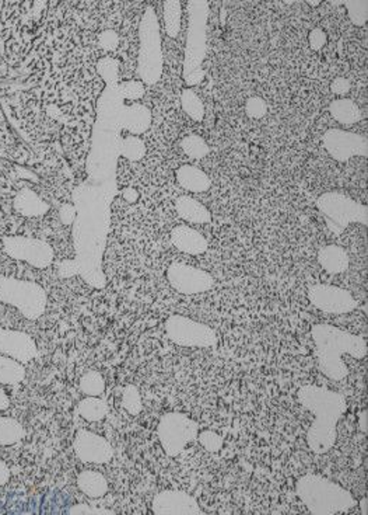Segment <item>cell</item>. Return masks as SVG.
<instances>
[{"mask_svg": "<svg viewBox=\"0 0 368 515\" xmlns=\"http://www.w3.org/2000/svg\"><path fill=\"white\" fill-rule=\"evenodd\" d=\"M334 5H343L347 10L349 20L357 25L361 27L368 20V0H349V2H338Z\"/></svg>", "mask_w": 368, "mask_h": 515, "instance_id": "obj_33", "label": "cell"}, {"mask_svg": "<svg viewBox=\"0 0 368 515\" xmlns=\"http://www.w3.org/2000/svg\"><path fill=\"white\" fill-rule=\"evenodd\" d=\"M167 279L182 295L204 294L214 285V279L208 271L184 263H173L167 270Z\"/></svg>", "mask_w": 368, "mask_h": 515, "instance_id": "obj_13", "label": "cell"}, {"mask_svg": "<svg viewBox=\"0 0 368 515\" xmlns=\"http://www.w3.org/2000/svg\"><path fill=\"white\" fill-rule=\"evenodd\" d=\"M77 486L82 493L91 499L104 497L108 493V481L106 476L95 470H84L77 476Z\"/></svg>", "mask_w": 368, "mask_h": 515, "instance_id": "obj_23", "label": "cell"}, {"mask_svg": "<svg viewBox=\"0 0 368 515\" xmlns=\"http://www.w3.org/2000/svg\"><path fill=\"white\" fill-rule=\"evenodd\" d=\"M245 111H247V115L249 118L260 119L267 113V104L263 99L258 98V95H254V98L248 99V102L245 104Z\"/></svg>", "mask_w": 368, "mask_h": 515, "instance_id": "obj_37", "label": "cell"}, {"mask_svg": "<svg viewBox=\"0 0 368 515\" xmlns=\"http://www.w3.org/2000/svg\"><path fill=\"white\" fill-rule=\"evenodd\" d=\"M108 411H110V407L107 402L99 399L98 396H87L79 403L80 415L90 423L101 422L103 418L107 417Z\"/></svg>", "mask_w": 368, "mask_h": 515, "instance_id": "obj_26", "label": "cell"}, {"mask_svg": "<svg viewBox=\"0 0 368 515\" xmlns=\"http://www.w3.org/2000/svg\"><path fill=\"white\" fill-rule=\"evenodd\" d=\"M0 302L16 308L28 320H37L45 313L48 298L37 282L0 275Z\"/></svg>", "mask_w": 368, "mask_h": 515, "instance_id": "obj_7", "label": "cell"}, {"mask_svg": "<svg viewBox=\"0 0 368 515\" xmlns=\"http://www.w3.org/2000/svg\"><path fill=\"white\" fill-rule=\"evenodd\" d=\"M318 263L329 274H342L349 270L350 259L341 246H325L318 253Z\"/></svg>", "mask_w": 368, "mask_h": 515, "instance_id": "obj_20", "label": "cell"}, {"mask_svg": "<svg viewBox=\"0 0 368 515\" xmlns=\"http://www.w3.org/2000/svg\"><path fill=\"white\" fill-rule=\"evenodd\" d=\"M308 299L319 310L329 314H345L357 309L356 298L341 286L314 284L308 288Z\"/></svg>", "mask_w": 368, "mask_h": 515, "instance_id": "obj_11", "label": "cell"}, {"mask_svg": "<svg viewBox=\"0 0 368 515\" xmlns=\"http://www.w3.org/2000/svg\"><path fill=\"white\" fill-rule=\"evenodd\" d=\"M76 457L84 464H107L114 458V448L104 437L80 430L73 439Z\"/></svg>", "mask_w": 368, "mask_h": 515, "instance_id": "obj_14", "label": "cell"}, {"mask_svg": "<svg viewBox=\"0 0 368 515\" xmlns=\"http://www.w3.org/2000/svg\"><path fill=\"white\" fill-rule=\"evenodd\" d=\"M311 6H318V5H321V2H308Z\"/></svg>", "mask_w": 368, "mask_h": 515, "instance_id": "obj_48", "label": "cell"}, {"mask_svg": "<svg viewBox=\"0 0 368 515\" xmlns=\"http://www.w3.org/2000/svg\"><path fill=\"white\" fill-rule=\"evenodd\" d=\"M122 406L132 415H138L142 413L143 402H142L139 389L135 385H127L125 388L123 396H122Z\"/></svg>", "mask_w": 368, "mask_h": 515, "instance_id": "obj_34", "label": "cell"}, {"mask_svg": "<svg viewBox=\"0 0 368 515\" xmlns=\"http://www.w3.org/2000/svg\"><path fill=\"white\" fill-rule=\"evenodd\" d=\"M97 72L108 83V86L116 84L119 73V62L115 58L99 59L97 63Z\"/></svg>", "mask_w": 368, "mask_h": 515, "instance_id": "obj_36", "label": "cell"}, {"mask_svg": "<svg viewBox=\"0 0 368 515\" xmlns=\"http://www.w3.org/2000/svg\"><path fill=\"white\" fill-rule=\"evenodd\" d=\"M10 479V469L5 461L0 459V486L6 485Z\"/></svg>", "mask_w": 368, "mask_h": 515, "instance_id": "obj_44", "label": "cell"}, {"mask_svg": "<svg viewBox=\"0 0 368 515\" xmlns=\"http://www.w3.org/2000/svg\"><path fill=\"white\" fill-rule=\"evenodd\" d=\"M162 17L165 34L170 38H177L181 33L182 24V5L178 0H167L162 5Z\"/></svg>", "mask_w": 368, "mask_h": 515, "instance_id": "obj_25", "label": "cell"}, {"mask_svg": "<svg viewBox=\"0 0 368 515\" xmlns=\"http://www.w3.org/2000/svg\"><path fill=\"white\" fill-rule=\"evenodd\" d=\"M322 145L329 153V156L338 162H347V160L368 154V141L367 137L349 133L339 128H330L322 137Z\"/></svg>", "mask_w": 368, "mask_h": 515, "instance_id": "obj_12", "label": "cell"}, {"mask_svg": "<svg viewBox=\"0 0 368 515\" xmlns=\"http://www.w3.org/2000/svg\"><path fill=\"white\" fill-rule=\"evenodd\" d=\"M122 196H123V198H125V200H126L127 203H130V204L136 203V200L139 198L138 191H136L135 188H132V187H129V188H125V190H123V192H122Z\"/></svg>", "mask_w": 368, "mask_h": 515, "instance_id": "obj_45", "label": "cell"}, {"mask_svg": "<svg viewBox=\"0 0 368 515\" xmlns=\"http://www.w3.org/2000/svg\"><path fill=\"white\" fill-rule=\"evenodd\" d=\"M175 179L184 190L195 192V194H197V192H206L212 187L210 177L204 170L192 165H184L178 168L175 172Z\"/></svg>", "mask_w": 368, "mask_h": 515, "instance_id": "obj_19", "label": "cell"}, {"mask_svg": "<svg viewBox=\"0 0 368 515\" xmlns=\"http://www.w3.org/2000/svg\"><path fill=\"white\" fill-rule=\"evenodd\" d=\"M311 336L315 343L318 369L332 380H343L349 375L347 365L343 361L345 354L354 360L367 356V343L363 337L336 326L315 325L311 328Z\"/></svg>", "mask_w": 368, "mask_h": 515, "instance_id": "obj_2", "label": "cell"}, {"mask_svg": "<svg viewBox=\"0 0 368 515\" xmlns=\"http://www.w3.org/2000/svg\"><path fill=\"white\" fill-rule=\"evenodd\" d=\"M0 354L19 363H28L37 357L38 348L27 333L0 329Z\"/></svg>", "mask_w": 368, "mask_h": 515, "instance_id": "obj_16", "label": "cell"}, {"mask_svg": "<svg viewBox=\"0 0 368 515\" xmlns=\"http://www.w3.org/2000/svg\"><path fill=\"white\" fill-rule=\"evenodd\" d=\"M181 106L189 118L193 121H202L205 118V106L199 95L191 87H186L181 93Z\"/></svg>", "mask_w": 368, "mask_h": 515, "instance_id": "obj_28", "label": "cell"}, {"mask_svg": "<svg viewBox=\"0 0 368 515\" xmlns=\"http://www.w3.org/2000/svg\"><path fill=\"white\" fill-rule=\"evenodd\" d=\"M329 113L334 121L346 126H352L363 119L361 108L350 99H338L332 102Z\"/></svg>", "mask_w": 368, "mask_h": 515, "instance_id": "obj_24", "label": "cell"}, {"mask_svg": "<svg viewBox=\"0 0 368 515\" xmlns=\"http://www.w3.org/2000/svg\"><path fill=\"white\" fill-rule=\"evenodd\" d=\"M119 36L115 33L114 30H106L101 34L98 36V44L106 51H114L119 45Z\"/></svg>", "mask_w": 368, "mask_h": 515, "instance_id": "obj_39", "label": "cell"}, {"mask_svg": "<svg viewBox=\"0 0 368 515\" xmlns=\"http://www.w3.org/2000/svg\"><path fill=\"white\" fill-rule=\"evenodd\" d=\"M153 121V114L150 108L140 103L123 104L119 111L118 122L125 131L132 135H140L146 133Z\"/></svg>", "mask_w": 368, "mask_h": 515, "instance_id": "obj_17", "label": "cell"}, {"mask_svg": "<svg viewBox=\"0 0 368 515\" xmlns=\"http://www.w3.org/2000/svg\"><path fill=\"white\" fill-rule=\"evenodd\" d=\"M156 515H202L197 501L191 494L181 490H164L151 503Z\"/></svg>", "mask_w": 368, "mask_h": 515, "instance_id": "obj_15", "label": "cell"}, {"mask_svg": "<svg viewBox=\"0 0 368 515\" xmlns=\"http://www.w3.org/2000/svg\"><path fill=\"white\" fill-rule=\"evenodd\" d=\"M171 243L181 253L191 255L204 254L209 247L206 238L186 225H180L171 231Z\"/></svg>", "mask_w": 368, "mask_h": 515, "instance_id": "obj_18", "label": "cell"}, {"mask_svg": "<svg viewBox=\"0 0 368 515\" xmlns=\"http://www.w3.org/2000/svg\"><path fill=\"white\" fill-rule=\"evenodd\" d=\"M298 402L314 414L307 431L308 448L315 455H323L338 438V423L347 409L343 393L329 391L325 386L306 385L297 392Z\"/></svg>", "mask_w": 368, "mask_h": 515, "instance_id": "obj_1", "label": "cell"}, {"mask_svg": "<svg viewBox=\"0 0 368 515\" xmlns=\"http://www.w3.org/2000/svg\"><path fill=\"white\" fill-rule=\"evenodd\" d=\"M199 424L181 413H167L160 418L157 435L167 457L175 458L197 439Z\"/></svg>", "mask_w": 368, "mask_h": 515, "instance_id": "obj_8", "label": "cell"}, {"mask_svg": "<svg viewBox=\"0 0 368 515\" xmlns=\"http://www.w3.org/2000/svg\"><path fill=\"white\" fill-rule=\"evenodd\" d=\"M317 208L323 216L328 229L336 236H341L352 223H360L364 227L368 223L367 205L339 191H329L319 196Z\"/></svg>", "mask_w": 368, "mask_h": 515, "instance_id": "obj_6", "label": "cell"}, {"mask_svg": "<svg viewBox=\"0 0 368 515\" xmlns=\"http://www.w3.org/2000/svg\"><path fill=\"white\" fill-rule=\"evenodd\" d=\"M146 91V84L142 80H126L118 84V93L122 100H140Z\"/></svg>", "mask_w": 368, "mask_h": 515, "instance_id": "obj_35", "label": "cell"}, {"mask_svg": "<svg viewBox=\"0 0 368 515\" xmlns=\"http://www.w3.org/2000/svg\"><path fill=\"white\" fill-rule=\"evenodd\" d=\"M5 253L14 260L25 262L36 268H47L53 262V249L44 240L27 236H6Z\"/></svg>", "mask_w": 368, "mask_h": 515, "instance_id": "obj_10", "label": "cell"}, {"mask_svg": "<svg viewBox=\"0 0 368 515\" xmlns=\"http://www.w3.org/2000/svg\"><path fill=\"white\" fill-rule=\"evenodd\" d=\"M197 439L209 453H217L223 446L221 437L213 431H204L197 434Z\"/></svg>", "mask_w": 368, "mask_h": 515, "instance_id": "obj_38", "label": "cell"}, {"mask_svg": "<svg viewBox=\"0 0 368 515\" xmlns=\"http://www.w3.org/2000/svg\"><path fill=\"white\" fill-rule=\"evenodd\" d=\"M175 209L181 219L189 222V223H209L212 220L210 211L200 204L197 200L189 197V196H181L175 200Z\"/></svg>", "mask_w": 368, "mask_h": 515, "instance_id": "obj_21", "label": "cell"}, {"mask_svg": "<svg viewBox=\"0 0 368 515\" xmlns=\"http://www.w3.org/2000/svg\"><path fill=\"white\" fill-rule=\"evenodd\" d=\"M9 406H10L9 396L6 395V392H5L2 388H0V411L6 410Z\"/></svg>", "mask_w": 368, "mask_h": 515, "instance_id": "obj_46", "label": "cell"}, {"mask_svg": "<svg viewBox=\"0 0 368 515\" xmlns=\"http://www.w3.org/2000/svg\"><path fill=\"white\" fill-rule=\"evenodd\" d=\"M350 89H352V83L346 78H336V79H333L332 83H330V90H332L333 94H336V95H345L350 91Z\"/></svg>", "mask_w": 368, "mask_h": 515, "instance_id": "obj_42", "label": "cell"}, {"mask_svg": "<svg viewBox=\"0 0 368 515\" xmlns=\"http://www.w3.org/2000/svg\"><path fill=\"white\" fill-rule=\"evenodd\" d=\"M119 153L130 162H139L146 154V145L139 137L129 135L121 141Z\"/></svg>", "mask_w": 368, "mask_h": 515, "instance_id": "obj_30", "label": "cell"}, {"mask_svg": "<svg viewBox=\"0 0 368 515\" xmlns=\"http://www.w3.org/2000/svg\"><path fill=\"white\" fill-rule=\"evenodd\" d=\"M182 152L195 160H200L210 153V146L208 142L199 135H188L181 141Z\"/></svg>", "mask_w": 368, "mask_h": 515, "instance_id": "obj_32", "label": "cell"}, {"mask_svg": "<svg viewBox=\"0 0 368 515\" xmlns=\"http://www.w3.org/2000/svg\"><path fill=\"white\" fill-rule=\"evenodd\" d=\"M138 73L145 84H156L162 76L164 58L161 48V30L156 10L149 6L139 27Z\"/></svg>", "mask_w": 368, "mask_h": 515, "instance_id": "obj_5", "label": "cell"}, {"mask_svg": "<svg viewBox=\"0 0 368 515\" xmlns=\"http://www.w3.org/2000/svg\"><path fill=\"white\" fill-rule=\"evenodd\" d=\"M24 427L10 417H0V445H13L24 438Z\"/></svg>", "mask_w": 368, "mask_h": 515, "instance_id": "obj_29", "label": "cell"}, {"mask_svg": "<svg viewBox=\"0 0 368 515\" xmlns=\"http://www.w3.org/2000/svg\"><path fill=\"white\" fill-rule=\"evenodd\" d=\"M25 369L24 365L10 357L0 354V383L14 385L24 379Z\"/></svg>", "mask_w": 368, "mask_h": 515, "instance_id": "obj_27", "label": "cell"}, {"mask_svg": "<svg viewBox=\"0 0 368 515\" xmlns=\"http://www.w3.org/2000/svg\"><path fill=\"white\" fill-rule=\"evenodd\" d=\"M328 43V34L325 33V30L315 27L310 31L308 34V44L312 51H321Z\"/></svg>", "mask_w": 368, "mask_h": 515, "instance_id": "obj_40", "label": "cell"}, {"mask_svg": "<svg viewBox=\"0 0 368 515\" xmlns=\"http://www.w3.org/2000/svg\"><path fill=\"white\" fill-rule=\"evenodd\" d=\"M361 507H363V514L365 515V514H367V499H364V500L361 501Z\"/></svg>", "mask_w": 368, "mask_h": 515, "instance_id": "obj_47", "label": "cell"}, {"mask_svg": "<svg viewBox=\"0 0 368 515\" xmlns=\"http://www.w3.org/2000/svg\"><path fill=\"white\" fill-rule=\"evenodd\" d=\"M295 493L311 514L336 515L349 512L357 505L353 494L321 474L308 473L295 483Z\"/></svg>", "mask_w": 368, "mask_h": 515, "instance_id": "obj_4", "label": "cell"}, {"mask_svg": "<svg viewBox=\"0 0 368 515\" xmlns=\"http://www.w3.org/2000/svg\"><path fill=\"white\" fill-rule=\"evenodd\" d=\"M79 386L86 396H99L106 391V379L98 371L91 369L80 378Z\"/></svg>", "mask_w": 368, "mask_h": 515, "instance_id": "obj_31", "label": "cell"}, {"mask_svg": "<svg viewBox=\"0 0 368 515\" xmlns=\"http://www.w3.org/2000/svg\"><path fill=\"white\" fill-rule=\"evenodd\" d=\"M75 215H76V211H75V208L72 205L62 207V209H60V219H62V222L64 225H69L73 220Z\"/></svg>", "mask_w": 368, "mask_h": 515, "instance_id": "obj_43", "label": "cell"}, {"mask_svg": "<svg viewBox=\"0 0 368 515\" xmlns=\"http://www.w3.org/2000/svg\"><path fill=\"white\" fill-rule=\"evenodd\" d=\"M188 6V31L182 78L188 87L205 79L204 62L208 51V21L210 5L206 0H191Z\"/></svg>", "mask_w": 368, "mask_h": 515, "instance_id": "obj_3", "label": "cell"}, {"mask_svg": "<svg viewBox=\"0 0 368 515\" xmlns=\"http://www.w3.org/2000/svg\"><path fill=\"white\" fill-rule=\"evenodd\" d=\"M13 205L20 215L27 218L41 216L49 211V205L44 200H41L34 191L28 188L17 192Z\"/></svg>", "mask_w": 368, "mask_h": 515, "instance_id": "obj_22", "label": "cell"}, {"mask_svg": "<svg viewBox=\"0 0 368 515\" xmlns=\"http://www.w3.org/2000/svg\"><path fill=\"white\" fill-rule=\"evenodd\" d=\"M69 514H73V515H111L114 514V511L111 510H94V508H90L87 504H76L73 507L69 508L68 511Z\"/></svg>", "mask_w": 368, "mask_h": 515, "instance_id": "obj_41", "label": "cell"}, {"mask_svg": "<svg viewBox=\"0 0 368 515\" xmlns=\"http://www.w3.org/2000/svg\"><path fill=\"white\" fill-rule=\"evenodd\" d=\"M165 333L173 343L181 347L210 348L219 341L210 326L181 314H173L165 320Z\"/></svg>", "mask_w": 368, "mask_h": 515, "instance_id": "obj_9", "label": "cell"}]
</instances>
